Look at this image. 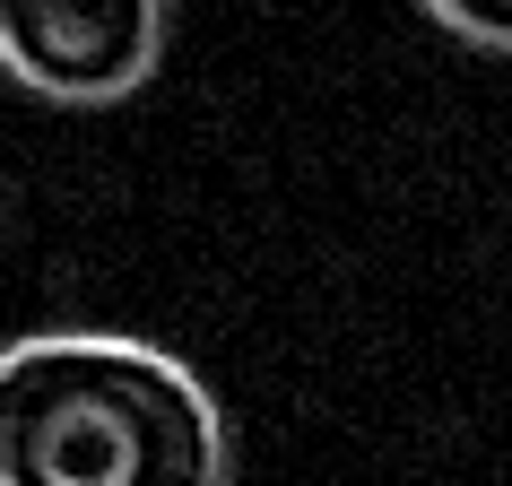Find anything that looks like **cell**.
Instances as JSON below:
<instances>
[{
	"instance_id": "2",
	"label": "cell",
	"mask_w": 512,
	"mask_h": 486,
	"mask_svg": "<svg viewBox=\"0 0 512 486\" xmlns=\"http://www.w3.org/2000/svg\"><path fill=\"white\" fill-rule=\"evenodd\" d=\"M165 0H0V70L44 105L96 113L157 79Z\"/></svg>"
},
{
	"instance_id": "1",
	"label": "cell",
	"mask_w": 512,
	"mask_h": 486,
	"mask_svg": "<svg viewBox=\"0 0 512 486\" xmlns=\"http://www.w3.org/2000/svg\"><path fill=\"white\" fill-rule=\"evenodd\" d=\"M226 408L183 356L122 330L0 348V486H226Z\"/></svg>"
},
{
	"instance_id": "3",
	"label": "cell",
	"mask_w": 512,
	"mask_h": 486,
	"mask_svg": "<svg viewBox=\"0 0 512 486\" xmlns=\"http://www.w3.org/2000/svg\"><path fill=\"white\" fill-rule=\"evenodd\" d=\"M417 9L478 53H512V0H417Z\"/></svg>"
}]
</instances>
